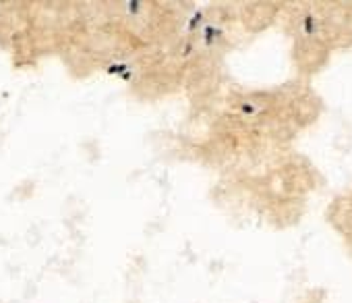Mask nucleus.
Listing matches in <instances>:
<instances>
[{"mask_svg": "<svg viewBox=\"0 0 352 303\" xmlns=\"http://www.w3.org/2000/svg\"><path fill=\"white\" fill-rule=\"evenodd\" d=\"M195 3L176 0H102L81 3L73 38L60 65L73 79L116 75L174 36Z\"/></svg>", "mask_w": 352, "mask_h": 303, "instance_id": "nucleus-1", "label": "nucleus"}, {"mask_svg": "<svg viewBox=\"0 0 352 303\" xmlns=\"http://www.w3.org/2000/svg\"><path fill=\"white\" fill-rule=\"evenodd\" d=\"M228 19L218 5H195L183 28L116 75L141 102L185 98L187 106L216 92Z\"/></svg>", "mask_w": 352, "mask_h": 303, "instance_id": "nucleus-2", "label": "nucleus"}, {"mask_svg": "<svg viewBox=\"0 0 352 303\" xmlns=\"http://www.w3.org/2000/svg\"><path fill=\"white\" fill-rule=\"evenodd\" d=\"M81 3L69 0H3L0 50L15 69H34L65 54Z\"/></svg>", "mask_w": 352, "mask_h": 303, "instance_id": "nucleus-3", "label": "nucleus"}]
</instances>
